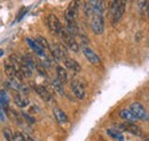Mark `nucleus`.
Here are the masks:
<instances>
[{
    "label": "nucleus",
    "instance_id": "5",
    "mask_svg": "<svg viewBox=\"0 0 149 141\" xmlns=\"http://www.w3.org/2000/svg\"><path fill=\"white\" fill-rule=\"evenodd\" d=\"M91 27L92 30L95 35H102L103 30H104V21L102 15H93L92 21H91Z\"/></svg>",
    "mask_w": 149,
    "mask_h": 141
},
{
    "label": "nucleus",
    "instance_id": "10",
    "mask_svg": "<svg viewBox=\"0 0 149 141\" xmlns=\"http://www.w3.org/2000/svg\"><path fill=\"white\" fill-rule=\"evenodd\" d=\"M77 12H78V2L72 1L70 3V6L68 7L67 12H65V20L67 22H74V18L77 16Z\"/></svg>",
    "mask_w": 149,
    "mask_h": 141
},
{
    "label": "nucleus",
    "instance_id": "4",
    "mask_svg": "<svg viewBox=\"0 0 149 141\" xmlns=\"http://www.w3.org/2000/svg\"><path fill=\"white\" fill-rule=\"evenodd\" d=\"M46 22H47V27H48L49 31H51L53 35H60L61 29H62V25H61L58 18L56 17L55 15H53V14L48 15Z\"/></svg>",
    "mask_w": 149,
    "mask_h": 141
},
{
    "label": "nucleus",
    "instance_id": "18",
    "mask_svg": "<svg viewBox=\"0 0 149 141\" xmlns=\"http://www.w3.org/2000/svg\"><path fill=\"white\" fill-rule=\"evenodd\" d=\"M56 75H57V79L62 83V84H65L68 82V73L65 69H63L62 67H56Z\"/></svg>",
    "mask_w": 149,
    "mask_h": 141
},
{
    "label": "nucleus",
    "instance_id": "13",
    "mask_svg": "<svg viewBox=\"0 0 149 141\" xmlns=\"http://www.w3.org/2000/svg\"><path fill=\"white\" fill-rule=\"evenodd\" d=\"M119 116H120L124 121H126V122H129V123H134V122L138 121V118L134 116V114L131 111L130 109H123V110H120Z\"/></svg>",
    "mask_w": 149,
    "mask_h": 141
},
{
    "label": "nucleus",
    "instance_id": "15",
    "mask_svg": "<svg viewBox=\"0 0 149 141\" xmlns=\"http://www.w3.org/2000/svg\"><path fill=\"white\" fill-rule=\"evenodd\" d=\"M90 2V5H91V8H92V10H93V14L95 15H102V13H103V9H104V7H103V1H88Z\"/></svg>",
    "mask_w": 149,
    "mask_h": 141
},
{
    "label": "nucleus",
    "instance_id": "25",
    "mask_svg": "<svg viewBox=\"0 0 149 141\" xmlns=\"http://www.w3.org/2000/svg\"><path fill=\"white\" fill-rule=\"evenodd\" d=\"M22 116H23V118H24L25 121H28V122H29V123H30V124L35 123V119H33V118H32V117H31L30 115H28V114H25V112H23V114H22Z\"/></svg>",
    "mask_w": 149,
    "mask_h": 141
},
{
    "label": "nucleus",
    "instance_id": "6",
    "mask_svg": "<svg viewBox=\"0 0 149 141\" xmlns=\"http://www.w3.org/2000/svg\"><path fill=\"white\" fill-rule=\"evenodd\" d=\"M51 51H52V55L55 59L56 61H63L67 56V50L64 46L60 45V44H52L49 46Z\"/></svg>",
    "mask_w": 149,
    "mask_h": 141
},
{
    "label": "nucleus",
    "instance_id": "11",
    "mask_svg": "<svg viewBox=\"0 0 149 141\" xmlns=\"http://www.w3.org/2000/svg\"><path fill=\"white\" fill-rule=\"evenodd\" d=\"M63 62H64V66H65L69 70L74 71V72H80V70H81L79 63H78L77 61L72 60V59H70V57H65V59L63 60Z\"/></svg>",
    "mask_w": 149,
    "mask_h": 141
},
{
    "label": "nucleus",
    "instance_id": "29",
    "mask_svg": "<svg viewBox=\"0 0 149 141\" xmlns=\"http://www.w3.org/2000/svg\"><path fill=\"white\" fill-rule=\"evenodd\" d=\"M147 15H148V18H149V2L148 5H147Z\"/></svg>",
    "mask_w": 149,
    "mask_h": 141
},
{
    "label": "nucleus",
    "instance_id": "23",
    "mask_svg": "<svg viewBox=\"0 0 149 141\" xmlns=\"http://www.w3.org/2000/svg\"><path fill=\"white\" fill-rule=\"evenodd\" d=\"M107 133L113 138V139H116V140L118 141H123L124 140V138H123V135L119 133V132H117V131H115V130H111V128H109V130H107Z\"/></svg>",
    "mask_w": 149,
    "mask_h": 141
},
{
    "label": "nucleus",
    "instance_id": "19",
    "mask_svg": "<svg viewBox=\"0 0 149 141\" xmlns=\"http://www.w3.org/2000/svg\"><path fill=\"white\" fill-rule=\"evenodd\" d=\"M14 101L21 108H24V107H26L29 105V100L25 96H23V94H19V93L14 95Z\"/></svg>",
    "mask_w": 149,
    "mask_h": 141
},
{
    "label": "nucleus",
    "instance_id": "28",
    "mask_svg": "<svg viewBox=\"0 0 149 141\" xmlns=\"http://www.w3.org/2000/svg\"><path fill=\"white\" fill-rule=\"evenodd\" d=\"M23 137H24V139H25V141H35L29 134H26V133H23Z\"/></svg>",
    "mask_w": 149,
    "mask_h": 141
},
{
    "label": "nucleus",
    "instance_id": "17",
    "mask_svg": "<svg viewBox=\"0 0 149 141\" xmlns=\"http://www.w3.org/2000/svg\"><path fill=\"white\" fill-rule=\"evenodd\" d=\"M26 43L29 44V46L32 48V51L35 52V53H37L38 55H40V56H45V53H44V50L38 45L37 43L33 40V39H31V38H26Z\"/></svg>",
    "mask_w": 149,
    "mask_h": 141
},
{
    "label": "nucleus",
    "instance_id": "3",
    "mask_svg": "<svg viewBox=\"0 0 149 141\" xmlns=\"http://www.w3.org/2000/svg\"><path fill=\"white\" fill-rule=\"evenodd\" d=\"M130 110L134 114V116H135L138 119L147 121V119L149 118L146 109L143 108V106H142L140 102H133L130 107Z\"/></svg>",
    "mask_w": 149,
    "mask_h": 141
},
{
    "label": "nucleus",
    "instance_id": "26",
    "mask_svg": "<svg viewBox=\"0 0 149 141\" xmlns=\"http://www.w3.org/2000/svg\"><path fill=\"white\" fill-rule=\"evenodd\" d=\"M0 121L1 122H5L6 121V114H5V111H3V109L0 107Z\"/></svg>",
    "mask_w": 149,
    "mask_h": 141
},
{
    "label": "nucleus",
    "instance_id": "9",
    "mask_svg": "<svg viewBox=\"0 0 149 141\" xmlns=\"http://www.w3.org/2000/svg\"><path fill=\"white\" fill-rule=\"evenodd\" d=\"M83 53L85 55V57L92 63L94 66H97V64H100V57L96 55V53L94 52L93 50H91L90 47H87V46H84L83 47Z\"/></svg>",
    "mask_w": 149,
    "mask_h": 141
},
{
    "label": "nucleus",
    "instance_id": "27",
    "mask_svg": "<svg viewBox=\"0 0 149 141\" xmlns=\"http://www.w3.org/2000/svg\"><path fill=\"white\" fill-rule=\"evenodd\" d=\"M15 141H25V139H24V137H23L22 133L17 132L16 135H15Z\"/></svg>",
    "mask_w": 149,
    "mask_h": 141
},
{
    "label": "nucleus",
    "instance_id": "7",
    "mask_svg": "<svg viewBox=\"0 0 149 141\" xmlns=\"http://www.w3.org/2000/svg\"><path fill=\"white\" fill-rule=\"evenodd\" d=\"M71 89L74 92V96L78 99V100H83L85 99V87L83 85V83L79 80V79H72L71 82Z\"/></svg>",
    "mask_w": 149,
    "mask_h": 141
},
{
    "label": "nucleus",
    "instance_id": "2",
    "mask_svg": "<svg viewBox=\"0 0 149 141\" xmlns=\"http://www.w3.org/2000/svg\"><path fill=\"white\" fill-rule=\"evenodd\" d=\"M60 36H61L63 43L65 44V46L69 47L72 52L77 53V52L79 51V45H78V43L76 41V39H74V36L67 30V28H63V27H62L61 32H60Z\"/></svg>",
    "mask_w": 149,
    "mask_h": 141
},
{
    "label": "nucleus",
    "instance_id": "1",
    "mask_svg": "<svg viewBox=\"0 0 149 141\" xmlns=\"http://www.w3.org/2000/svg\"><path fill=\"white\" fill-rule=\"evenodd\" d=\"M125 12V1H112L110 3V14L112 24H117Z\"/></svg>",
    "mask_w": 149,
    "mask_h": 141
},
{
    "label": "nucleus",
    "instance_id": "24",
    "mask_svg": "<svg viewBox=\"0 0 149 141\" xmlns=\"http://www.w3.org/2000/svg\"><path fill=\"white\" fill-rule=\"evenodd\" d=\"M3 137L7 141H15V135L9 128H5L3 130Z\"/></svg>",
    "mask_w": 149,
    "mask_h": 141
},
{
    "label": "nucleus",
    "instance_id": "16",
    "mask_svg": "<svg viewBox=\"0 0 149 141\" xmlns=\"http://www.w3.org/2000/svg\"><path fill=\"white\" fill-rule=\"evenodd\" d=\"M5 71H6L7 76L9 77V79H13V78H16L17 77V71H16L15 67L12 64V62L9 60L5 63Z\"/></svg>",
    "mask_w": 149,
    "mask_h": 141
},
{
    "label": "nucleus",
    "instance_id": "8",
    "mask_svg": "<svg viewBox=\"0 0 149 141\" xmlns=\"http://www.w3.org/2000/svg\"><path fill=\"white\" fill-rule=\"evenodd\" d=\"M115 128H116V130H119V131H127V132L132 133L133 135H138V137H141V135H142V131L140 130V127L136 126L135 124H133V123L118 124Z\"/></svg>",
    "mask_w": 149,
    "mask_h": 141
},
{
    "label": "nucleus",
    "instance_id": "12",
    "mask_svg": "<svg viewBox=\"0 0 149 141\" xmlns=\"http://www.w3.org/2000/svg\"><path fill=\"white\" fill-rule=\"evenodd\" d=\"M35 91L38 93V95L42 99V100H45V101H47V102H49V101H52V95H51V93L46 89V88L44 87V86H40V85H36L35 86Z\"/></svg>",
    "mask_w": 149,
    "mask_h": 141
},
{
    "label": "nucleus",
    "instance_id": "20",
    "mask_svg": "<svg viewBox=\"0 0 149 141\" xmlns=\"http://www.w3.org/2000/svg\"><path fill=\"white\" fill-rule=\"evenodd\" d=\"M8 102H9V99H8L7 93L3 89H1L0 91V103L2 105V107H5L6 110L8 109Z\"/></svg>",
    "mask_w": 149,
    "mask_h": 141
},
{
    "label": "nucleus",
    "instance_id": "22",
    "mask_svg": "<svg viewBox=\"0 0 149 141\" xmlns=\"http://www.w3.org/2000/svg\"><path fill=\"white\" fill-rule=\"evenodd\" d=\"M52 84H53V87L56 89V92L58 93V94H61V95H63L64 94V91H63V84L56 78V79H53V82H52Z\"/></svg>",
    "mask_w": 149,
    "mask_h": 141
},
{
    "label": "nucleus",
    "instance_id": "21",
    "mask_svg": "<svg viewBox=\"0 0 149 141\" xmlns=\"http://www.w3.org/2000/svg\"><path fill=\"white\" fill-rule=\"evenodd\" d=\"M33 40L37 43L42 50H44V48H49V45H48V41L46 40V38H44V37H41V36H37L36 39H33Z\"/></svg>",
    "mask_w": 149,
    "mask_h": 141
},
{
    "label": "nucleus",
    "instance_id": "14",
    "mask_svg": "<svg viewBox=\"0 0 149 141\" xmlns=\"http://www.w3.org/2000/svg\"><path fill=\"white\" fill-rule=\"evenodd\" d=\"M53 112H54V117H55L56 121H57L58 123L63 124V123H67V122H68V116L65 115V112H64L62 109H60V108L55 107L54 110H53Z\"/></svg>",
    "mask_w": 149,
    "mask_h": 141
},
{
    "label": "nucleus",
    "instance_id": "30",
    "mask_svg": "<svg viewBox=\"0 0 149 141\" xmlns=\"http://www.w3.org/2000/svg\"><path fill=\"white\" fill-rule=\"evenodd\" d=\"M2 54H3V52H2V50H0V56H2Z\"/></svg>",
    "mask_w": 149,
    "mask_h": 141
},
{
    "label": "nucleus",
    "instance_id": "31",
    "mask_svg": "<svg viewBox=\"0 0 149 141\" xmlns=\"http://www.w3.org/2000/svg\"><path fill=\"white\" fill-rule=\"evenodd\" d=\"M143 141H149V138H146V139H145Z\"/></svg>",
    "mask_w": 149,
    "mask_h": 141
}]
</instances>
